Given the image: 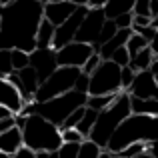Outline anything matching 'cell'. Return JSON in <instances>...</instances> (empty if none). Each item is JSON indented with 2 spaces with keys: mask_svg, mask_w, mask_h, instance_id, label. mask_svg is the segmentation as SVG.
<instances>
[{
  "mask_svg": "<svg viewBox=\"0 0 158 158\" xmlns=\"http://www.w3.org/2000/svg\"><path fill=\"white\" fill-rule=\"evenodd\" d=\"M84 110H86V106H80V108H76L74 112H70L68 118L64 120V124H62L60 128H76V124L80 122L82 116H84Z\"/></svg>",
  "mask_w": 158,
  "mask_h": 158,
  "instance_id": "32",
  "label": "cell"
},
{
  "mask_svg": "<svg viewBox=\"0 0 158 158\" xmlns=\"http://www.w3.org/2000/svg\"><path fill=\"white\" fill-rule=\"evenodd\" d=\"M14 124H16L14 116H10V118H4V120H0V134H2L4 130H8L10 126H14Z\"/></svg>",
  "mask_w": 158,
  "mask_h": 158,
  "instance_id": "42",
  "label": "cell"
},
{
  "mask_svg": "<svg viewBox=\"0 0 158 158\" xmlns=\"http://www.w3.org/2000/svg\"><path fill=\"white\" fill-rule=\"evenodd\" d=\"M146 146L148 144H144V142H134V144H128V146L124 148V150H120L118 154L122 158H134V156L142 154V152H146Z\"/></svg>",
  "mask_w": 158,
  "mask_h": 158,
  "instance_id": "30",
  "label": "cell"
},
{
  "mask_svg": "<svg viewBox=\"0 0 158 158\" xmlns=\"http://www.w3.org/2000/svg\"><path fill=\"white\" fill-rule=\"evenodd\" d=\"M100 62H102L100 54H98V52H92V54H90V58H88V60L84 62V66H82L80 70H82L84 74H92L94 70H96V66L100 64Z\"/></svg>",
  "mask_w": 158,
  "mask_h": 158,
  "instance_id": "35",
  "label": "cell"
},
{
  "mask_svg": "<svg viewBox=\"0 0 158 158\" xmlns=\"http://www.w3.org/2000/svg\"><path fill=\"white\" fill-rule=\"evenodd\" d=\"M104 22H106V16H104L102 8H88V12L82 18L80 28H78L74 40L76 42H86V44H96Z\"/></svg>",
  "mask_w": 158,
  "mask_h": 158,
  "instance_id": "8",
  "label": "cell"
},
{
  "mask_svg": "<svg viewBox=\"0 0 158 158\" xmlns=\"http://www.w3.org/2000/svg\"><path fill=\"white\" fill-rule=\"evenodd\" d=\"M134 16H150V0H134Z\"/></svg>",
  "mask_w": 158,
  "mask_h": 158,
  "instance_id": "36",
  "label": "cell"
},
{
  "mask_svg": "<svg viewBox=\"0 0 158 158\" xmlns=\"http://www.w3.org/2000/svg\"><path fill=\"white\" fill-rule=\"evenodd\" d=\"M30 66L36 70L38 80L44 82L54 70L58 68L56 50H54V48H34V50L30 52Z\"/></svg>",
  "mask_w": 158,
  "mask_h": 158,
  "instance_id": "11",
  "label": "cell"
},
{
  "mask_svg": "<svg viewBox=\"0 0 158 158\" xmlns=\"http://www.w3.org/2000/svg\"><path fill=\"white\" fill-rule=\"evenodd\" d=\"M132 20H134V14L132 12H128V14H120V16H116L114 18V24H116V28H132Z\"/></svg>",
  "mask_w": 158,
  "mask_h": 158,
  "instance_id": "38",
  "label": "cell"
},
{
  "mask_svg": "<svg viewBox=\"0 0 158 158\" xmlns=\"http://www.w3.org/2000/svg\"><path fill=\"white\" fill-rule=\"evenodd\" d=\"M10 116H14V112H12V110H8L6 106H0V120L10 118Z\"/></svg>",
  "mask_w": 158,
  "mask_h": 158,
  "instance_id": "46",
  "label": "cell"
},
{
  "mask_svg": "<svg viewBox=\"0 0 158 158\" xmlns=\"http://www.w3.org/2000/svg\"><path fill=\"white\" fill-rule=\"evenodd\" d=\"M158 140V116H148V114H128L120 122V126L114 130L110 136L106 148L112 154H118L120 150L134 142H144L150 144Z\"/></svg>",
  "mask_w": 158,
  "mask_h": 158,
  "instance_id": "2",
  "label": "cell"
},
{
  "mask_svg": "<svg viewBox=\"0 0 158 158\" xmlns=\"http://www.w3.org/2000/svg\"><path fill=\"white\" fill-rule=\"evenodd\" d=\"M150 26H152V28H158V16H154V18H152Z\"/></svg>",
  "mask_w": 158,
  "mask_h": 158,
  "instance_id": "53",
  "label": "cell"
},
{
  "mask_svg": "<svg viewBox=\"0 0 158 158\" xmlns=\"http://www.w3.org/2000/svg\"><path fill=\"white\" fill-rule=\"evenodd\" d=\"M116 96H118V92H116V94H98V96H90V94H88V98H86V106L92 108V110H96V112H100V110H104V108L110 106L112 102L116 100Z\"/></svg>",
  "mask_w": 158,
  "mask_h": 158,
  "instance_id": "22",
  "label": "cell"
},
{
  "mask_svg": "<svg viewBox=\"0 0 158 158\" xmlns=\"http://www.w3.org/2000/svg\"><path fill=\"white\" fill-rule=\"evenodd\" d=\"M42 18L44 0H16L0 6V50L32 52Z\"/></svg>",
  "mask_w": 158,
  "mask_h": 158,
  "instance_id": "1",
  "label": "cell"
},
{
  "mask_svg": "<svg viewBox=\"0 0 158 158\" xmlns=\"http://www.w3.org/2000/svg\"><path fill=\"white\" fill-rule=\"evenodd\" d=\"M68 2H74L76 6H86V2H88V0H68Z\"/></svg>",
  "mask_w": 158,
  "mask_h": 158,
  "instance_id": "51",
  "label": "cell"
},
{
  "mask_svg": "<svg viewBox=\"0 0 158 158\" xmlns=\"http://www.w3.org/2000/svg\"><path fill=\"white\" fill-rule=\"evenodd\" d=\"M118 32V28H116V24H114V20H108L106 18V22H104V26H102V30H100V36H98V46H102L104 42H108V40L112 38V36Z\"/></svg>",
  "mask_w": 158,
  "mask_h": 158,
  "instance_id": "27",
  "label": "cell"
},
{
  "mask_svg": "<svg viewBox=\"0 0 158 158\" xmlns=\"http://www.w3.org/2000/svg\"><path fill=\"white\" fill-rule=\"evenodd\" d=\"M80 68H70V66H58L56 70L46 78L44 82H40L38 90L34 94V102H44L50 100L54 96L74 90V82H76Z\"/></svg>",
  "mask_w": 158,
  "mask_h": 158,
  "instance_id": "6",
  "label": "cell"
},
{
  "mask_svg": "<svg viewBox=\"0 0 158 158\" xmlns=\"http://www.w3.org/2000/svg\"><path fill=\"white\" fill-rule=\"evenodd\" d=\"M146 46H148V40L142 38L140 34H136V32H132V36L128 38V42H126V50H128V54H130V58L134 56L136 52H140L142 48H146Z\"/></svg>",
  "mask_w": 158,
  "mask_h": 158,
  "instance_id": "26",
  "label": "cell"
},
{
  "mask_svg": "<svg viewBox=\"0 0 158 158\" xmlns=\"http://www.w3.org/2000/svg\"><path fill=\"white\" fill-rule=\"evenodd\" d=\"M22 146H24V142H22V130H20V126L14 124V126H10L8 130H4L0 134V152L14 156Z\"/></svg>",
  "mask_w": 158,
  "mask_h": 158,
  "instance_id": "16",
  "label": "cell"
},
{
  "mask_svg": "<svg viewBox=\"0 0 158 158\" xmlns=\"http://www.w3.org/2000/svg\"><path fill=\"white\" fill-rule=\"evenodd\" d=\"M98 158H114V154H112V152H108V150H102Z\"/></svg>",
  "mask_w": 158,
  "mask_h": 158,
  "instance_id": "50",
  "label": "cell"
},
{
  "mask_svg": "<svg viewBox=\"0 0 158 158\" xmlns=\"http://www.w3.org/2000/svg\"><path fill=\"white\" fill-rule=\"evenodd\" d=\"M16 76H18L20 84H22V88H20V96L24 98V102H32V100H34L36 90H38V86H40V80H38L36 70L32 68V66H26V68L18 70Z\"/></svg>",
  "mask_w": 158,
  "mask_h": 158,
  "instance_id": "15",
  "label": "cell"
},
{
  "mask_svg": "<svg viewBox=\"0 0 158 158\" xmlns=\"http://www.w3.org/2000/svg\"><path fill=\"white\" fill-rule=\"evenodd\" d=\"M54 30L56 26L50 24L46 18H42L36 32V48H52V40H54Z\"/></svg>",
  "mask_w": 158,
  "mask_h": 158,
  "instance_id": "20",
  "label": "cell"
},
{
  "mask_svg": "<svg viewBox=\"0 0 158 158\" xmlns=\"http://www.w3.org/2000/svg\"><path fill=\"white\" fill-rule=\"evenodd\" d=\"M146 150L150 152V154L154 156V158H158V140H154V142H150V144H148V146H146Z\"/></svg>",
  "mask_w": 158,
  "mask_h": 158,
  "instance_id": "45",
  "label": "cell"
},
{
  "mask_svg": "<svg viewBox=\"0 0 158 158\" xmlns=\"http://www.w3.org/2000/svg\"><path fill=\"white\" fill-rule=\"evenodd\" d=\"M148 46H150L152 54H154V56H158V28H156V34H154V38L150 40V44H148Z\"/></svg>",
  "mask_w": 158,
  "mask_h": 158,
  "instance_id": "43",
  "label": "cell"
},
{
  "mask_svg": "<svg viewBox=\"0 0 158 158\" xmlns=\"http://www.w3.org/2000/svg\"><path fill=\"white\" fill-rule=\"evenodd\" d=\"M0 106H6L8 110H12L14 116L24 106V98L20 96L16 86L8 80V76H0Z\"/></svg>",
  "mask_w": 158,
  "mask_h": 158,
  "instance_id": "14",
  "label": "cell"
},
{
  "mask_svg": "<svg viewBox=\"0 0 158 158\" xmlns=\"http://www.w3.org/2000/svg\"><path fill=\"white\" fill-rule=\"evenodd\" d=\"M102 152V148L98 144H94L92 140H82L80 142V148H78V158H98Z\"/></svg>",
  "mask_w": 158,
  "mask_h": 158,
  "instance_id": "24",
  "label": "cell"
},
{
  "mask_svg": "<svg viewBox=\"0 0 158 158\" xmlns=\"http://www.w3.org/2000/svg\"><path fill=\"white\" fill-rule=\"evenodd\" d=\"M10 56H12V66H14V72L30 66V52H24V50H10Z\"/></svg>",
  "mask_w": 158,
  "mask_h": 158,
  "instance_id": "25",
  "label": "cell"
},
{
  "mask_svg": "<svg viewBox=\"0 0 158 158\" xmlns=\"http://www.w3.org/2000/svg\"><path fill=\"white\" fill-rule=\"evenodd\" d=\"M48 158H58V152H56V150L50 152V156H48Z\"/></svg>",
  "mask_w": 158,
  "mask_h": 158,
  "instance_id": "55",
  "label": "cell"
},
{
  "mask_svg": "<svg viewBox=\"0 0 158 158\" xmlns=\"http://www.w3.org/2000/svg\"><path fill=\"white\" fill-rule=\"evenodd\" d=\"M34 154H36V158H48L50 152H48V150H38V152H34Z\"/></svg>",
  "mask_w": 158,
  "mask_h": 158,
  "instance_id": "49",
  "label": "cell"
},
{
  "mask_svg": "<svg viewBox=\"0 0 158 158\" xmlns=\"http://www.w3.org/2000/svg\"><path fill=\"white\" fill-rule=\"evenodd\" d=\"M126 92L130 96H136V98H154V100H158V86H156V80H154V74L150 70L136 72L134 80L128 86Z\"/></svg>",
  "mask_w": 158,
  "mask_h": 158,
  "instance_id": "12",
  "label": "cell"
},
{
  "mask_svg": "<svg viewBox=\"0 0 158 158\" xmlns=\"http://www.w3.org/2000/svg\"><path fill=\"white\" fill-rule=\"evenodd\" d=\"M158 16V0H150V18Z\"/></svg>",
  "mask_w": 158,
  "mask_h": 158,
  "instance_id": "47",
  "label": "cell"
},
{
  "mask_svg": "<svg viewBox=\"0 0 158 158\" xmlns=\"http://www.w3.org/2000/svg\"><path fill=\"white\" fill-rule=\"evenodd\" d=\"M114 158H122V156H120V154H114Z\"/></svg>",
  "mask_w": 158,
  "mask_h": 158,
  "instance_id": "58",
  "label": "cell"
},
{
  "mask_svg": "<svg viewBox=\"0 0 158 158\" xmlns=\"http://www.w3.org/2000/svg\"><path fill=\"white\" fill-rule=\"evenodd\" d=\"M150 70L152 74H154V76H158V56H154V60H152V64H150Z\"/></svg>",
  "mask_w": 158,
  "mask_h": 158,
  "instance_id": "48",
  "label": "cell"
},
{
  "mask_svg": "<svg viewBox=\"0 0 158 158\" xmlns=\"http://www.w3.org/2000/svg\"><path fill=\"white\" fill-rule=\"evenodd\" d=\"M152 18L150 16H134V20H132V30H136V28H144V26H150Z\"/></svg>",
  "mask_w": 158,
  "mask_h": 158,
  "instance_id": "39",
  "label": "cell"
},
{
  "mask_svg": "<svg viewBox=\"0 0 158 158\" xmlns=\"http://www.w3.org/2000/svg\"><path fill=\"white\" fill-rule=\"evenodd\" d=\"M14 72L10 50H0V76H10Z\"/></svg>",
  "mask_w": 158,
  "mask_h": 158,
  "instance_id": "28",
  "label": "cell"
},
{
  "mask_svg": "<svg viewBox=\"0 0 158 158\" xmlns=\"http://www.w3.org/2000/svg\"><path fill=\"white\" fill-rule=\"evenodd\" d=\"M94 52L92 44L86 42H70L66 46H62L60 50H56V62L58 66H70V68H82L84 62L90 58V54Z\"/></svg>",
  "mask_w": 158,
  "mask_h": 158,
  "instance_id": "10",
  "label": "cell"
},
{
  "mask_svg": "<svg viewBox=\"0 0 158 158\" xmlns=\"http://www.w3.org/2000/svg\"><path fill=\"white\" fill-rule=\"evenodd\" d=\"M0 24H2V22H0Z\"/></svg>",
  "mask_w": 158,
  "mask_h": 158,
  "instance_id": "59",
  "label": "cell"
},
{
  "mask_svg": "<svg viewBox=\"0 0 158 158\" xmlns=\"http://www.w3.org/2000/svg\"><path fill=\"white\" fill-rule=\"evenodd\" d=\"M88 86H90V74H84V72L80 70V74H78V78H76V82H74V90L88 94Z\"/></svg>",
  "mask_w": 158,
  "mask_h": 158,
  "instance_id": "37",
  "label": "cell"
},
{
  "mask_svg": "<svg viewBox=\"0 0 158 158\" xmlns=\"http://www.w3.org/2000/svg\"><path fill=\"white\" fill-rule=\"evenodd\" d=\"M154 80H156V86H158V76H154Z\"/></svg>",
  "mask_w": 158,
  "mask_h": 158,
  "instance_id": "57",
  "label": "cell"
},
{
  "mask_svg": "<svg viewBox=\"0 0 158 158\" xmlns=\"http://www.w3.org/2000/svg\"><path fill=\"white\" fill-rule=\"evenodd\" d=\"M0 158H12L10 154H4V152H0Z\"/></svg>",
  "mask_w": 158,
  "mask_h": 158,
  "instance_id": "56",
  "label": "cell"
},
{
  "mask_svg": "<svg viewBox=\"0 0 158 158\" xmlns=\"http://www.w3.org/2000/svg\"><path fill=\"white\" fill-rule=\"evenodd\" d=\"M152 60H154V54H152L150 46H146V48H142L140 52H136L134 56L130 58L128 66H130L134 72H140V70H148V68H150Z\"/></svg>",
  "mask_w": 158,
  "mask_h": 158,
  "instance_id": "21",
  "label": "cell"
},
{
  "mask_svg": "<svg viewBox=\"0 0 158 158\" xmlns=\"http://www.w3.org/2000/svg\"><path fill=\"white\" fill-rule=\"evenodd\" d=\"M110 60L114 62V64H118V66H128V62H130V54H128L126 46H122V48H118V50L112 52Z\"/></svg>",
  "mask_w": 158,
  "mask_h": 158,
  "instance_id": "34",
  "label": "cell"
},
{
  "mask_svg": "<svg viewBox=\"0 0 158 158\" xmlns=\"http://www.w3.org/2000/svg\"><path fill=\"white\" fill-rule=\"evenodd\" d=\"M136 34H140L142 38H146L148 40V44H150V40L154 38V34H156V28H152V26H144V28H136Z\"/></svg>",
  "mask_w": 158,
  "mask_h": 158,
  "instance_id": "40",
  "label": "cell"
},
{
  "mask_svg": "<svg viewBox=\"0 0 158 158\" xmlns=\"http://www.w3.org/2000/svg\"><path fill=\"white\" fill-rule=\"evenodd\" d=\"M16 126H20L22 130V142L24 148L32 152L38 150H48L54 152L60 148L62 144V136H60V128L56 124L48 122L44 116L40 114H28V116H14Z\"/></svg>",
  "mask_w": 158,
  "mask_h": 158,
  "instance_id": "3",
  "label": "cell"
},
{
  "mask_svg": "<svg viewBox=\"0 0 158 158\" xmlns=\"http://www.w3.org/2000/svg\"><path fill=\"white\" fill-rule=\"evenodd\" d=\"M132 32H134L132 28H120V30L116 32L108 42L102 44V46L98 48V54H100L102 60H110L112 52L118 50V48H122V46H126V42H128V38L132 36Z\"/></svg>",
  "mask_w": 158,
  "mask_h": 158,
  "instance_id": "17",
  "label": "cell"
},
{
  "mask_svg": "<svg viewBox=\"0 0 158 158\" xmlns=\"http://www.w3.org/2000/svg\"><path fill=\"white\" fill-rule=\"evenodd\" d=\"M128 114H132L130 110V94L128 92H118L116 100L112 102L108 108L98 112L96 122H94L92 130L88 134V140H92L94 144H98L100 148H106L110 136L114 134V130L120 126L124 118Z\"/></svg>",
  "mask_w": 158,
  "mask_h": 158,
  "instance_id": "5",
  "label": "cell"
},
{
  "mask_svg": "<svg viewBox=\"0 0 158 158\" xmlns=\"http://www.w3.org/2000/svg\"><path fill=\"white\" fill-rule=\"evenodd\" d=\"M12 158H36V154H34V152H32V150H28V148H20V150L18 152H16V154L14 156H12Z\"/></svg>",
  "mask_w": 158,
  "mask_h": 158,
  "instance_id": "41",
  "label": "cell"
},
{
  "mask_svg": "<svg viewBox=\"0 0 158 158\" xmlns=\"http://www.w3.org/2000/svg\"><path fill=\"white\" fill-rule=\"evenodd\" d=\"M86 98L88 94L78 92V90H68V92L60 94V96H54L50 100L44 102H24L22 110L18 112L20 116H28V114H40L48 120V122L56 124L58 128L64 124V120L68 118L70 112H74L76 108L86 106Z\"/></svg>",
  "mask_w": 158,
  "mask_h": 158,
  "instance_id": "4",
  "label": "cell"
},
{
  "mask_svg": "<svg viewBox=\"0 0 158 158\" xmlns=\"http://www.w3.org/2000/svg\"><path fill=\"white\" fill-rule=\"evenodd\" d=\"M74 10L76 4L68 0H44V18L54 26H60Z\"/></svg>",
  "mask_w": 158,
  "mask_h": 158,
  "instance_id": "13",
  "label": "cell"
},
{
  "mask_svg": "<svg viewBox=\"0 0 158 158\" xmlns=\"http://www.w3.org/2000/svg\"><path fill=\"white\" fill-rule=\"evenodd\" d=\"M96 116H98V112H96V110H92V108H88V106H86V110H84V116H82V120L76 124V130L80 132V134L84 136V138H88L90 130H92L94 122H96Z\"/></svg>",
  "mask_w": 158,
  "mask_h": 158,
  "instance_id": "23",
  "label": "cell"
},
{
  "mask_svg": "<svg viewBox=\"0 0 158 158\" xmlns=\"http://www.w3.org/2000/svg\"><path fill=\"white\" fill-rule=\"evenodd\" d=\"M120 68L122 66L114 64L112 60H102L96 66V70L90 74V86H88L90 96L122 92V88H120Z\"/></svg>",
  "mask_w": 158,
  "mask_h": 158,
  "instance_id": "7",
  "label": "cell"
},
{
  "mask_svg": "<svg viewBox=\"0 0 158 158\" xmlns=\"http://www.w3.org/2000/svg\"><path fill=\"white\" fill-rule=\"evenodd\" d=\"M106 2H108V0H88L86 6H88V8H104Z\"/></svg>",
  "mask_w": 158,
  "mask_h": 158,
  "instance_id": "44",
  "label": "cell"
},
{
  "mask_svg": "<svg viewBox=\"0 0 158 158\" xmlns=\"http://www.w3.org/2000/svg\"><path fill=\"white\" fill-rule=\"evenodd\" d=\"M134 70L130 68V66H122L120 68V88H122V92H126L128 86L132 84V80H134Z\"/></svg>",
  "mask_w": 158,
  "mask_h": 158,
  "instance_id": "33",
  "label": "cell"
},
{
  "mask_svg": "<svg viewBox=\"0 0 158 158\" xmlns=\"http://www.w3.org/2000/svg\"><path fill=\"white\" fill-rule=\"evenodd\" d=\"M134 158H154V156H152L150 152L146 150V152H142V154H138V156H134Z\"/></svg>",
  "mask_w": 158,
  "mask_h": 158,
  "instance_id": "52",
  "label": "cell"
},
{
  "mask_svg": "<svg viewBox=\"0 0 158 158\" xmlns=\"http://www.w3.org/2000/svg\"><path fill=\"white\" fill-rule=\"evenodd\" d=\"M134 8V0H108L104 4V16L108 20H114L120 14H128Z\"/></svg>",
  "mask_w": 158,
  "mask_h": 158,
  "instance_id": "19",
  "label": "cell"
},
{
  "mask_svg": "<svg viewBox=\"0 0 158 158\" xmlns=\"http://www.w3.org/2000/svg\"><path fill=\"white\" fill-rule=\"evenodd\" d=\"M86 12H88V6H76V10H74L60 26H56V30H54V40H52L54 50H60L62 46L74 42V36H76L78 28H80V22L86 16Z\"/></svg>",
  "mask_w": 158,
  "mask_h": 158,
  "instance_id": "9",
  "label": "cell"
},
{
  "mask_svg": "<svg viewBox=\"0 0 158 158\" xmlns=\"http://www.w3.org/2000/svg\"><path fill=\"white\" fill-rule=\"evenodd\" d=\"M78 148L80 144L76 142H62L60 148H58V158H78Z\"/></svg>",
  "mask_w": 158,
  "mask_h": 158,
  "instance_id": "29",
  "label": "cell"
},
{
  "mask_svg": "<svg viewBox=\"0 0 158 158\" xmlns=\"http://www.w3.org/2000/svg\"><path fill=\"white\" fill-rule=\"evenodd\" d=\"M130 110H132V114L158 116V100H154V98H136V96H130Z\"/></svg>",
  "mask_w": 158,
  "mask_h": 158,
  "instance_id": "18",
  "label": "cell"
},
{
  "mask_svg": "<svg viewBox=\"0 0 158 158\" xmlns=\"http://www.w3.org/2000/svg\"><path fill=\"white\" fill-rule=\"evenodd\" d=\"M12 2H16V0H0V6H6V4H12Z\"/></svg>",
  "mask_w": 158,
  "mask_h": 158,
  "instance_id": "54",
  "label": "cell"
},
{
  "mask_svg": "<svg viewBox=\"0 0 158 158\" xmlns=\"http://www.w3.org/2000/svg\"><path fill=\"white\" fill-rule=\"evenodd\" d=\"M60 136H62V142H76V144H80L82 140H86L76 128H60Z\"/></svg>",
  "mask_w": 158,
  "mask_h": 158,
  "instance_id": "31",
  "label": "cell"
}]
</instances>
